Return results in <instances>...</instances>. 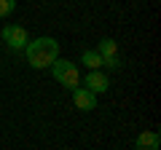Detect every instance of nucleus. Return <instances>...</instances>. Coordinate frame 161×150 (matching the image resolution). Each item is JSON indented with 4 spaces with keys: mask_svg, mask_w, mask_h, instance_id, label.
Masks as SVG:
<instances>
[{
    "mask_svg": "<svg viewBox=\"0 0 161 150\" xmlns=\"http://www.w3.org/2000/svg\"><path fill=\"white\" fill-rule=\"evenodd\" d=\"M24 54H27L30 67L43 70V67H51L59 59V43L54 38H35L24 46Z\"/></svg>",
    "mask_w": 161,
    "mask_h": 150,
    "instance_id": "1",
    "label": "nucleus"
},
{
    "mask_svg": "<svg viewBox=\"0 0 161 150\" xmlns=\"http://www.w3.org/2000/svg\"><path fill=\"white\" fill-rule=\"evenodd\" d=\"M3 40L8 43V48H14V51H22V48L30 43V35H27V29H24V27L8 24V27H3Z\"/></svg>",
    "mask_w": 161,
    "mask_h": 150,
    "instance_id": "2",
    "label": "nucleus"
},
{
    "mask_svg": "<svg viewBox=\"0 0 161 150\" xmlns=\"http://www.w3.org/2000/svg\"><path fill=\"white\" fill-rule=\"evenodd\" d=\"M108 86H110L108 75L99 72V70H92V72L83 78V88H86V91H92V94H105V91H108Z\"/></svg>",
    "mask_w": 161,
    "mask_h": 150,
    "instance_id": "3",
    "label": "nucleus"
},
{
    "mask_svg": "<svg viewBox=\"0 0 161 150\" xmlns=\"http://www.w3.org/2000/svg\"><path fill=\"white\" fill-rule=\"evenodd\" d=\"M73 102L78 110H94L97 107V94L86 91V88H75L73 91Z\"/></svg>",
    "mask_w": 161,
    "mask_h": 150,
    "instance_id": "4",
    "label": "nucleus"
},
{
    "mask_svg": "<svg viewBox=\"0 0 161 150\" xmlns=\"http://www.w3.org/2000/svg\"><path fill=\"white\" fill-rule=\"evenodd\" d=\"M158 145H161L158 131H142L134 139V150H158Z\"/></svg>",
    "mask_w": 161,
    "mask_h": 150,
    "instance_id": "5",
    "label": "nucleus"
},
{
    "mask_svg": "<svg viewBox=\"0 0 161 150\" xmlns=\"http://www.w3.org/2000/svg\"><path fill=\"white\" fill-rule=\"evenodd\" d=\"M59 86H64L67 91H75V88H80V72H78V67H70L67 72L59 78Z\"/></svg>",
    "mask_w": 161,
    "mask_h": 150,
    "instance_id": "6",
    "label": "nucleus"
},
{
    "mask_svg": "<svg viewBox=\"0 0 161 150\" xmlns=\"http://www.w3.org/2000/svg\"><path fill=\"white\" fill-rule=\"evenodd\" d=\"M97 54H99L102 59H108V56H118V43H115L113 38H105V40L97 46Z\"/></svg>",
    "mask_w": 161,
    "mask_h": 150,
    "instance_id": "7",
    "label": "nucleus"
},
{
    "mask_svg": "<svg viewBox=\"0 0 161 150\" xmlns=\"http://www.w3.org/2000/svg\"><path fill=\"white\" fill-rule=\"evenodd\" d=\"M80 62L86 64L89 70H99V67H102V56H99L97 51H83V56H80Z\"/></svg>",
    "mask_w": 161,
    "mask_h": 150,
    "instance_id": "8",
    "label": "nucleus"
},
{
    "mask_svg": "<svg viewBox=\"0 0 161 150\" xmlns=\"http://www.w3.org/2000/svg\"><path fill=\"white\" fill-rule=\"evenodd\" d=\"M70 67H75V64L70 62V59H57V62L51 64V75H54V78H57V81H59V78H62V75L67 72Z\"/></svg>",
    "mask_w": 161,
    "mask_h": 150,
    "instance_id": "9",
    "label": "nucleus"
},
{
    "mask_svg": "<svg viewBox=\"0 0 161 150\" xmlns=\"http://www.w3.org/2000/svg\"><path fill=\"white\" fill-rule=\"evenodd\" d=\"M16 8V0H0V19L3 16H8V13Z\"/></svg>",
    "mask_w": 161,
    "mask_h": 150,
    "instance_id": "10",
    "label": "nucleus"
},
{
    "mask_svg": "<svg viewBox=\"0 0 161 150\" xmlns=\"http://www.w3.org/2000/svg\"><path fill=\"white\" fill-rule=\"evenodd\" d=\"M102 67H108V70H118V67H121V59H118V56H108V59H102Z\"/></svg>",
    "mask_w": 161,
    "mask_h": 150,
    "instance_id": "11",
    "label": "nucleus"
}]
</instances>
